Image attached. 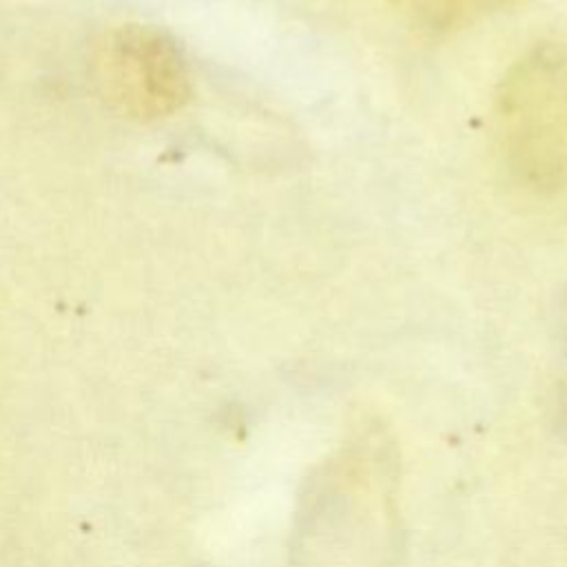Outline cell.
<instances>
[{
	"label": "cell",
	"mask_w": 567,
	"mask_h": 567,
	"mask_svg": "<svg viewBox=\"0 0 567 567\" xmlns=\"http://www.w3.org/2000/svg\"><path fill=\"white\" fill-rule=\"evenodd\" d=\"M501 153L529 190L567 186V51L538 44L501 80L496 93Z\"/></svg>",
	"instance_id": "1"
},
{
	"label": "cell",
	"mask_w": 567,
	"mask_h": 567,
	"mask_svg": "<svg viewBox=\"0 0 567 567\" xmlns=\"http://www.w3.org/2000/svg\"><path fill=\"white\" fill-rule=\"evenodd\" d=\"M91 75L102 100L135 120L166 117L190 95L179 47L153 27L126 24L104 33L91 55Z\"/></svg>",
	"instance_id": "2"
},
{
	"label": "cell",
	"mask_w": 567,
	"mask_h": 567,
	"mask_svg": "<svg viewBox=\"0 0 567 567\" xmlns=\"http://www.w3.org/2000/svg\"><path fill=\"white\" fill-rule=\"evenodd\" d=\"M501 2L503 0H421V11L432 29H452Z\"/></svg>",
	"instance_id": "3"
}]
</instances>
